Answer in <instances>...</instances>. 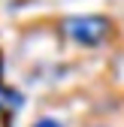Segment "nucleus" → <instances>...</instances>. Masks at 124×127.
<instances>
[{
	"instance_id": "f257e3e1",
	"label": "nucleus",
	"mask_w": 124,
	"mask_h": 127,
	"mask_svg": "<svg viewBox=\"0 0 124 127\" xmlns=\"http://www.w3.org/2000/svg\"><path fill=\"white\" fill-rule=\"evenodd\" d=\"M64 30L79 45H100L109 33V21L103 15H73L64 21Z\"/></svg>"
},
{
	"instance_id": "f03ea898",
	"label": "nucleus",
	"mask_w": 124,
	"mask_h": 127,
	"mask_svg": "<svg viewBox=\"0 0 124 127\" xmlns=\"http://www.w3.org/2000/svg\"><path fill=\"white\" fill-rule=\"evenodd\" d=\"M30 127H64L61 121H55V118H39V121H33Z\"/></svg>"
}]
</instances>
